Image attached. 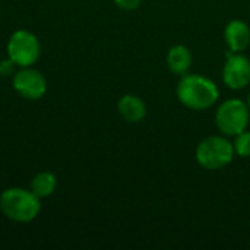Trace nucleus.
Here are the masks:
<instances>
[{
  "instance_id": "f257e3e1",
  "label": "nucleus",
  "mask_w": 250,
  "mask_h": 250,
  "mask_svg": "<svg viewBox=\"0 0 250 250\" xmlns=\"http://www.w3.org/2000/svg\"><path fill=\"white\" fill-rule=\"evenodd\" d=\"M176 95L186 108L202 111L218 101L220 91L211 79L198 73H185L177 82Z\"/></svg>"
},
{
  "instance_id": "f03ea898",
  "label": "nucleus",
  "mask_w": 250,
  "mask_h": 250,
  "mask_svg": "<svg viewBox=\"0 0 250 250\" xmlns=\"http://www.w3.org/2000/svg\"><path fill=\"white\" fill-rule=\"evenodd\" d=\"M0 209L6 218L15 223H29L40 214L41 204L32 190L10 188L0 196Z\"/></svg>"
},
{
  "instance_id": "7ed1b4c3",
  "label": "nucleus",
  "mask_w": 250,
  "mask_h": 250,
  "mask_svg": "<svg viewBox=\"0 0 250 250\" xmlns=\"http://www.w3.org/2000/svg\"><path fill=\"white\" fill-rule=\"evenodd\" d=\"M234 155L233 144L224 136H208L198 144L195 151L198 164L209 171L227 167Z\"/></svg>"
},
{
  "instance_id": "20e7f679",
  "label": "nucleus",
  "mask_w": 250,
  "mask_h": 250,
  "mask_svg": "<svg viewBox=\"0 0 250 250\" xmlns=\"http://www.w3.org/2000/svg\"><path fill=\"white\" fill-rule=\"evenodd\" d=\"M250 110L248 104L239 98L224 101L215 113V125L226 136H236L248 129Z\"/></svg>"
},
{
  "instance_id": "39448f33",
  "label": "nucleus",
  "mask_w": 250,
  "mask_h": 250,
  "mask_svg": "<svg viewBox=\"0 0 250 250\" xmlns=\"http://www.w3.org/2000/svg\"><path fill=\"white\" fill-rule=\"evenodd\" d=\"M40 50L38 38L26 29L15 31L7 41V56L21 67L32 66L40 57Z\"/></svg>"
},
{
  "instance_id": "423d86ee",
  "label": "nucleus",
  "mask_w": 250,
  "mask_h": 250,
  "mask_svg": "<svg viewBox=\"0 0 250 250\" xmlns=\"http://www.w3.org/2000/svg\"><path fill=\"white\" fill-rule=\"evenodd\" d=\"M223 66V82L230 89H243L250 83V59L242 53L226 54Z\"/></svg>"
},
{
  "instance_id": "0eeeda50",
  "label": "nucleus",
  "mask_w": 250,
  "mask_h": 250,
  "mask_svg": "<svg viewBox=\"0 0 250 250\" xmlns=\"http://www.w3.org/2000/svg\"><path fill=\"white\" fill-rule=\"evenodd\" d=\"M15 91L26 100H40L47 91V81L41 72L29 67H22L13 76Z\"/></svg>"
},
{
  "instance_id": "6e6552de",
  "label": "nucleus",
  "mask_w": 250,
  "mask_h": 250,
  "mask_svg": "<svg viewBox=\"0 0 250 250\" xmlns=\"http://www.w3.org/2000/svg\"><path fill=\"white\" fill-rule=\"evenodd\" d=\"M224 40L230 51L242 53L250 45V28L249 25L240 19H233L226 25Z\"/></svg>"
},
{
  "instance_id": "1a4fd4ad",
  "label": "nucleus",
  "mask_w": 250,
  "mask_h": 250,
  "mask_svg": "<svg viewBox=\"0 0 250 250\" xmlns=\"http://www.w3.org/2000/svg\"><path fill=\"white\" fill-rule=\"evenodd\" d=\"M119 114L129 123H139L146 116V104L145 101L133 94L123 95L117 103Z\"/></svg>"
},
{
  "instance_id": "9d476101",
  "label": "nucleus",
  "mask_w": 250,
  "mask_h": 250,
  "mask_svg": "<svg viewBox=\"0 0 250 250\" xmlns=\"http://www.w3.org/2000/svg\"><path fill=\"white\" fill-rule=\"evenodd\" d=\"M167 66L174 75L182 76V75L188 73V70L192 66L190 50L183 44L173 45L167 53Z\"/></svg>"
},
{
  "instance_id": "9b49d317",
  "label": "nucleus",
  "mask_w": 250,
  "mask_h": 250,
  "mask_svg": "<svg viewBox=\"0 0 250 250\" xmlns=\"http://www.w3.org/2000/svg\"><path fill=\"white\" fill-rule=\"evenodd\" d=\"M57 186V179L53 173L50 171H41L38 173L32 182H31V190L41 199L50 196Z\"/></svg>"
},
{
  "instance_id": "f8f14e48",
  "label": "nucleus",
  "mask_w": 250,
  "mask_h": 250,
  "mask_svg": "<svg viewBox=\"0 0 250 250\" xmlns=\"http://www.w3.org/2000/svg\"><path fill=\"white\" fill-rule=\"evenodd\" d=\"M234 152L236 155L242 157V158H249L250 157V130H243L242 133L234 136Z\"/></svg>"
},
{
  "instance_id": "ddd939ff",
  "label": "nucleus",
  "mask_w": 250,
  "mask_h": 250,
  "mask_svg": "<svg viewBox=\"0 0 250 250\" xmlns=\"http://www.w3.org/2000/svg\"><path fill=\"white\" fill-rule=\"evenodd\" d=\"M116 3L117 7L123 9V10H136L141 6L142 0H113Z\"/></svg>"
},
{
  "instance_id": "4468645a",
  "label": "nucleus",
  "mask_w": 250,
  "mask_h": 250,
  "mask_svg": "<svg viewBox=\"0 0 250 250\" xmlns=\"http://www.w3.org/2000/svg\"><path fill=\"white\" fill-rule=\"evenodd\" d=\"M15 66H16L15 62L10 60V59L0 62V75H1V76H9V75L13 72V67H15Z\"/></svg>"
},
{
  "instance_id": "2eb2a0df",
  "label": "nucleus",
  "mask_w": 250,
  "mask_h": 250,
  "mask_svg": "<svg viewBox=\"0 0 250 250\" xmlns=\"http://www.w3.org/2000/svg\"><path fill=\"white\" fill-rule=\"evenodd\" d=\"M246 104H248V107H249V110H250V94H249V97H248V101H246Z\"/></svg>"
}]
</instances>
